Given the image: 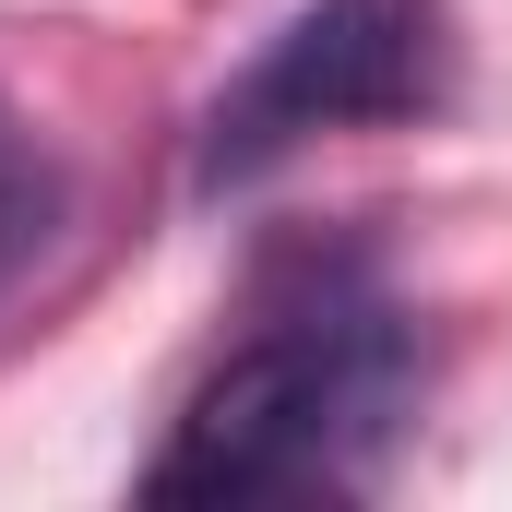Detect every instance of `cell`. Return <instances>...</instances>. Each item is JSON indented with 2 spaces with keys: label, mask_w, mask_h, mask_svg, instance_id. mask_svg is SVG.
I'll return each mask as SVG.
<instances>
[{
  "label": "cell",
  "mask_w": 512,
  "mask_h": 512,
  "mask_svg": "<svg viewBox=\"0 0 512 512\" xmlns=\"http://www.w3.org/2000/svg\"><path fill=\"white\" fill-rule=\"evenodd\" d=\"M417 322L358 262L274 274L251 334L179 393L143 501H322L370 489L393 429L417 417Z\"/></svg>",
  "instance_id": "1"
},
{
  "label": "cell",
  "mask_w": 512,
  "mask_h": 512,
  "mask_svg": "<svg viewBox=\"0 0 512 512\" xmlns=\"http://www.w3.org/2000/svg\"><path fill=\"white\" fill-rule=\"evenodd\" d=\"M453 72H465V48H453L441 0H298L215 84V108L191 131V191L227 203V191L274 179V167H298L310 143L441 120Z\"/></svg>",
  "instance_id": "2"
},
{
  "label": "cell",
  "mask_w": 512,
  "mask_h": 512,
  "mask_svg": "<svg viewBox=\"0 0 512 512\" xmlns=\"http://www.w3.org/2000/svg\"><path fill=\"white\" fill-rule=\"evenodd\" d=\"M48 227H60V167H48L36 120L0 96V286H12L24 262L48 251Z\"/></svg>",
  "instance_id": "3"
}]
</instances>
